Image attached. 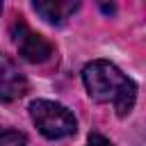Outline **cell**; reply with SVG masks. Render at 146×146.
I'll return each mask as SVG.
<instances>
[{"label":"cell","mask_w":146,"mask_h":146,"mask_svg":"<svg viewBox=\"0 0 146 146\" xmlns=\"http://www.w3.org/2000/svg\"><path fill=\"white\" fill-rule=\"evenodd\" d=\"M87 146H114L107 137H103V135H98V132H94V135H89V139H87Z\"/></svg>","instance_id":"obj_7"},{"label":"cell","mask_w":146,"mask_h":146,"mask_svg":"<svg viewBox=\"0 0 146 146\" xmlns=\"http://www.w3.org/2000/svg\"><path fill=\"white\" fill-rule=\"evenodd\" d=\"M0 146H27V139H25L23 132L2 130V128H0Z\"/></svg>","instance_id":"obj_6"},{"label":"cell","mask_w":146,"mask_h":146,"mask_svg":"<svg viewBox=\"0 0 146 146\" xmlns=\"http://www.w3.org/2000/svg\"><path fill=\"white\" fill-rule=\"evenodd\" d=\"M0 14H2V2H0Z\"/></svg>","instance_id":"obj_8"},{"label":"cell","mask_w":146,"mask_h":146,"mask_svg":"<svg viewBox=\"0 0 146 146\" xmlns=\"http://www.w3.org/2000/svg\"><path fill=\"white\" fill-rule=\"evenodd\" d=\"M30 116L46 139H64L75 135V116L59 103L39 98L30 103Z\"/></svg>","instance_id":"obj_2"},{"label":"cell","mask_w":146,"mask_h":146,"mask_svg":"<svg viewBox=\"0 0 146 146\" xmlns=\"http://www.w3.org/2000/svg\"><path fill=\"white\" fill-rule=\"evenodd\" d=\"M25 91H27L25 75L7 55H0V103H11L21 98Z\"/></svg>","instance_id":"obj_4"},{"label":"cell","mask_w":146,"mask_h":146,"mask_svg":"<svg viewBox=\"0 0 146 146\" xmlns=\"http://www.w3.org/2000/svg\"><path fill=\"white\" fill-rule=\"evenodd\" d=\"M32 9L43 21H48L52 25H62L78 9V2L75 0H36V2H32Z\"/></svg>","instance_id":"obj_5"},{"label":"cell","mask_w":146,"mask_h":146,"mask_svg":"<svg viewBox=\"0 0 146 146\" xmlns=\"http://www.w3.org/2000/svg\"><path fill=\"white\" fill-rule=\"evenodd\" d=\"M11 39L18 48V55L32 64H41L46 59H50L52 55V46L48 39H43L41 34H36L34 30H30L25 25V21H16L11 25Z\"/></svg>","instance_id":"obj_3"},{"label":"cell","mask_w":146,"mask_h":146,"mask_svg":"<svg viewBox=\"0 0 146 146\" xmlns=\"http://www.w3.org/2000/svg\"><path fill=\"white\" fill-rule=\"evenodd\" d=\"M82 82L87 87V94L96 103H112L119 116L130 114V110L135 107L137 98L135 82L105 59L89 62L82 68Z\"/></svg>","instance_id":"obj_1"}]
</instances>
